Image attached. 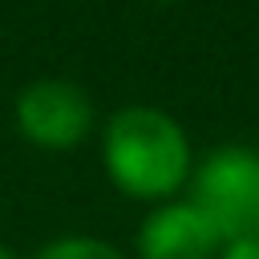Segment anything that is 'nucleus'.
<instances>
[{
  "mask_svg": "<svg viewBox=\"0 0 259 259\" xmlns=\"http://www.w3.org/2000/svg\"><path fill=\"white\" fill-rule=\"evenodd\" d=\"M219 247L223 243H219L214 227L206 223V214L190 198L186 202H178V198L158 202L134 235L138 259H210Z\"/></svg>",
  "mask_w": 259,
  "mask_h": 259,
  "instance_id": "obj_4",
  "label": "nucleus"
},
{
  "mask_svg": "<svg viewBox=\"0 0 259 259\" xmlns=\"http://www.w3.org/2000/svg\"><path fill=\"white\" fill-rule=\"evenodd\" d=\"M219 259H259V239H231L219 247Z\"/></svg>",
  "mask_w": 259,
  "mask_h": 259,
  "instance_id": "obj_6",
  "label": "nucleus"
},
{
  "mask_svg": "<svg viewBox=\"0 0 259 259\" xmlns=\"http://www.w3.org/2000/svg\"><path fill=\"white\" fill-rule=\"evenodd\" d=\"M154 4H178V0H154Z\"/></svg>",
  "mask_w": 259,
  "mask_h": 259,
  "instance_id": "obj_8",
  "label": "nucleus"
},
{
  "mask_svg": "<svg viewBox=\"0 0 259 259\" xmlns=\"http://www.w3.org/2000/svg\"><path fill=\"white\" fill-rule=\"evenodd\" d=\"M16 134L49 154L73 150L93 134V101L77 81L65 77H36L28 81L12 101Z\"/></svg>",
  "mask_w": 259,
  "mask_h": 259,
  "instance_id": "obj_3",
  "label": "nucleus"
},
{
  "mask_svg": "<svg viewBox=\"0 0 259 259\" xmlns=\"http://www.w3.org/2000/svg\"><path fill=\"white\" fill-rule=\"evenodd\" d=\"M0 259H16V255H12V251H8L4 243H0Z\"/></svg>",
  "mask_w": 259,
  "mask_h": 259,
  "instance_id": "obj_7",
  "label": "nucleus"
},
{
  "mask_svg": "<svg viewBox=\"0 0 259 259\" xmlns=\"http://www.w3.org/2000/svg\"><path fill=\"white\" fill-rule=\"evenodd\" d=\"M32 259H125L113 243L93 239V235H61L53 243H45Z\"/></svg>",
  "mask_w": 259,
  "mask_h": 259,
  "instance_id": "obj_5",
  "label": "nucleus"
},
{
  "mask_svg": "<svg viewBox=\"0 0 259 259\" xmlns=\"http://www.w3.org/2000/svg\"><path fill=\"white\" fill-rule=\"evenodd\" d=\"M190 202L206 214L219 243L259 239V150L219 146L190 170Z\"/></svg>",
  "mask_w": 259,
  "mask_h": 259,
  "instance_id": "obj_2",
  "label": "nucleus"
},
{
  "mask_svg": "<svg viewBox=\"0 0 259 259\" xmlns=\"http://www.w3.org/2000/svg\"><path fill=\"white\" fill-rule=\"evenodd\" d=\"M105 178L138 202H170L194 170V154L178 117L154 105H121L101 125Z\"/></svg>",
  "mask_w": 259,
  "mask_h": 259,
  "instance_id": "obj_1",
  "label": "nucleus"
}]
</instances>
